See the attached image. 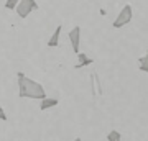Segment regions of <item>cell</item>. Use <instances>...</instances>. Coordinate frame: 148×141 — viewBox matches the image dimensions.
Listing matches in <instances>:
<instances>
[{
  "label": "cell",
  "mask_w": 148,
  "mask_h": 141,
  "mask_svg": "<svg viewBox=\"0 0 148 141\" xmlns=\"http://www.w3.org/2000/svg\"><path fill=\"white\" fill-rule=\"evenodd\" d=\"M16 77H18V95L21 99H33V100L46 99V90L40 82L27 77L23 72H16Z\"/></svg>",
  "instance_id": "obj_1"
},
{
  "label": "cell",
  "mask_w": 148,
  "mask_h": 141,
  "mask_svg": "<svg viewBox=\"0 0 148 141\" xmlns=\"http://www.w3.org/2000/svg\"><path fill=\"white\" fill-rule=\"evenodd\" d=\"M132 18H133V8H132L130 3H127V5L119 12V15H117V18L114 20L112 26H114V28H122V26L128 25V23L132 21Z\"/></svg>",
  "instance_id": "obj_2"
},
{
  "label": "cell",
  "mask_w": 148,
  "mask_h": 141,
  "mask_svg": "<svg viewBox=\"0 0 148 141\" xmlns=\"http://www.w3.org/2000/svg\"><path fill=\"white\" fill-rule=\"evenodd\" d=\"M33 10H38V2L36 0H20V3L16 7V15L20 18H28Z\"/></svg>",
  "instance_id": "obj_3"
},
{
  "label": "cell",
  "mask_w": 148,
  "mask_h": 141,
  "mask_svg": "<svg viewBox=\"0 0 148 141\" xmlns=\"http://www.w3.org/2000/svg\"><path fill=\"white\" fill-rule=\"evenodd\" d=\"M68 38H69V43H71V48H73V51L76 52V54H79L81 52V26L77 25V26H74L73 30L69 31V35H68Z\"/></svg>",
  "instance_id": "obj_4"
},
{
  "label": "cell",
  "mask_w": 148,
  "mask_h": 141,
  "mask_svg": "<svg viewBox=\"0 0 148 141\" xmlns=\"http://www.w3.org/2000/svg\"><path fill=\"white\" fill-rule=\"evenodd\" d=\"M94 63V59L89 58L86 52H79L77 54V64L74 66V69H81V67H86V66H89V64Z\"/></svg>",
  "instance_id": "obj_5"
},
{
  "label": "cell",
  "mask_w": 148,
  "mask_h": 141,
  "mask_svg": "<svg viewBox=\"0 0 148 141\" xmlns=\"http://www.w3.org/2000/svg\"><path fill=\"white\" fill-rule=\"evenodd\" d=\"M61 30H63V26L58 25L56 26V30H54V33L51 35V38L48 40V48H58L59 46V35H61Z\"/></svg>",
  "instance_id": "obj_6"
},
{
  "label": "cell",
  "mask_w": 148,
  "mask_h": 141,
  "mask_svg": "<svg viewBox=\"0 0 148 141\" xmlns=\"http://www.w3.org/2000/svg\"><path fill=\"white\" fill-rule=\"evenodd\" d=\"M41 104H40V110H49V108H53V107H56V105L59 104V100L58 99H51V97H46V99H43V100H40Z\"/></svg>",
  "instance_id": "obj_7"
},
{
  "label": "cell",
  "mask_w": 148,
  "mask_h": 141,
  "mask_svg": "<svg viewBox=\"0 0 148 141\" xmlns=\"http://www.w3.org/2000/svg\"><path fill=\"white\" fill-rule=\"evenodd\" d=\"M138 69H140L142 72L148 74V49H147V52H145V56H142V58L138 59Z\"/></svg>",
  "instance_id": "obj_8"
},
{
  "label": "cell",
  "mask_w": 148,
  "mask_h": 141,
  "mask_svg": "<svg viewBox=\"0 0 148 141\" xmlns=\"http://www.w3.org/2000/svg\"><path fill=\"white\" fill-rule=\"evenodd\" d=\"M107 141H122V135L117 130H112L107 135Z\"/></svg>",
  "instance_id": "obj_9"
},
{
  "label": "cell",
  "mask_w": 148,
  "mask_h": 141,
  "mask_svg": "<svg viewBox=\"0 0 148 141\" xmlns=\"http://www.w3.org/2000/svg\"><path fill=\"white\" fill-rule=\"evenodd\" d=\"M18 3H20V0H5V8L7 10H16Z\"/></svg>",
  "instance_id": "obj_10"
},
{
  "label": "cell",
  "mask_w": 148,
  "mask_h": 141,
  "mask_svg": "<svg viewBox=\"0 0 148 141\" xmlns=\"http://www.w3.org/2000/svg\"><path fill=\"white\" fill-rule=\"evenodd\" d=\"M0 120H2V121H7V120H8V118H7L5 110H3V107H0Z\"/></svg>",
  "instance_id": "obj_11"
},
{
  "label": "cell",
  "mask_w": 148,
  "mask_h": 141,
  "mask_svg": "<svg viewBox=\"0 0 148 141\" xmlns=\"http://www.w3.org/2000/svg\"><path fill=\"white\" fill-rule=\"evenodd\" d=\"M73 141H82V138H79V136H77V138H74Z\"/></svg>",
  "instance_id": "obj_12"
}]
</instances>
